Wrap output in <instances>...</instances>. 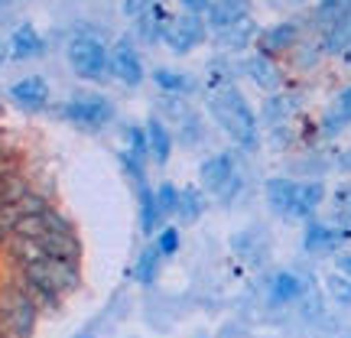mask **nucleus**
<instances>
[{
    "mask_svg": "<svg viewBox=\"0 0 351 338\" xmlns=\"http://www.w3.org/2000/svg\"><path fill=\"white\" fill-rule=\"evenodd\" d=\"M208 114L212 121H218V127L225 130L228 137L238 143L241 150H257L261 147V134H257V114L254 108L244 101L238 88H215L212 98H208Z\"/></svg>",
    "mask_w": 351,
    "mask_h": 338,
    "instance_id": "f257e3e1",
    "label": "nucleus"
},
{
    "mask_svg": "<svg viewBox=\"0 0 351 338\" xmlns=\"http://www.w3.org/2000/svg\"><path fill=\"white\" fill-rule=\"evenodd\" d=\"M36 300L26 293V287L20 283V276L13 274L3 287H0V332L7 338H33L39 322Z\"/></svg>",
    "mask_w": 351,
    "mask_h": 338,
    "instance_id": "f03ea898",
    "label": "nucleus"
},
{
    "mask_svg": "<svg viewBox=\"0 0 351 338\" xmlns=\"http://www.w3.org/2000/svg\"><path fill=\"white\" fill-rule=\"evenodd\" d=\"M65 59L72 65V72L85 82H95V85H104L111 75V52L101 46V39L95 36H75L69 46H65Z\"/></svg>",
    "mask_w": 351,
    "mask_h": 338,
    "instance_id": "7ed1b4c3",
    "label": "nucleus"
},
{
    "mask_svg": "<svg viewBox=\"0 0 351 338\" xmlns=\"http://www.w3.org/2000/svg\"><path fill=\"white\" fill-rule=\"evenodd\" d=\"M199 179L205 192H212L218 202H234L244 189V176L238 173V163L231 153H215L199 169Z\"/></svg>",
    "mask_w": 351,
    "mask_h": 338,
    "instance_id": "20e7f679",
    "label": "nucleus"
},
{
    "mask_svg": "<svg viewBox=\"0 0 351 338\" xmlns=\"http://www.w3.org/2000/svg\"><path fill=\"white\" fill-rule=\"evenodd\" d=\"M69 121V124L75 127H85V130H101V127H108L114 121V104L104 95H88V91H78L72 98L62 104V111H59Z\"/></svg>",
    "mask_w": 351,
    "mask_h": 338,
    "instance_id": "39448f33",
    "label": "nucleus"
},
{
    "mask_svg": "<svg viewBox=\"0 0 351 338\" xmlns=\"http://www.w3.org/2000/svg\"><path fill=\"white\" fill-rule=\"evenodd\" d=\"M23 274L29 276V280L43 283V287H49L52 293H59V296H69V293L78 289V283H82L78 263L56 261V257H46V261H39L36 267H26Z\"/></svg>",
    "mask_w": 351,
    "mask_h": 338,
    "instance_id": "423d86ee",
    "label": "nucleus"
},
{
    "mask_svg": "<svg viewBox=\"0 0 351 338\" xmlns=\"http://www.w3.org/2000/svg\"><path fill=\"white\" fill-rule=\"evenodd\" d=\"M163 43L173 52H179V56L192 52L199 43H205V16H199V13H179V16H173L169 26H166Z\"/></svg>",
    "mask_w": 351,
    "mask_h": 338,
    "instance_id": "0eeeda50",
    "label": "nucleus"
},
{
    "mask_svg": "<svg viewBox=\"0 0 351 338\" xmlns=\"http://www.w3.org/2000/svg\"><path fill=\"white\" fill-rule=\"evenodd\" d=\"M111 75L130 88L140 85V82L147 78V69H143V59H140L137 46H134L127 36H121L111 46Z\"/></svg>",
    "mask_w": 351,
    "mask_h": 338,
    "instance_id": "6e6552de",
    "label": "nucleus"
},
{
    "mask_svg": "<svg viewBox=\"0 0 351 338\" xmlns=\"http://www.w3.org/2000/svg\"><path fill=\"white\" fill-rule=\"evenodd\" d=\"M302 43V26L296 20H283V23L267 26L261 36H257V52L263 56H289Z\"/></svg>",
    "mask_w": 351,
    "mask_h": 338,
    "instance_id": "1a4fd4ad",
    "label": "nucleus"
},
{
    "mask_svg": "<svg viewBox=\"0 0 351 338\" xmlns=\"http://www.w3.org/2000/svg\"><path fill=\"white\" fill-rule=\"evenodd\" d=\"M10 101L26 114L46 111V104H49V85H46V78L26 75V78H20V82H13Z\"/></svg>",
    "mask_w": 351,
    "mask_h": 338,
    "instance_id": "9d476101",
    "label": "nucleus"
},
{
    "mask_svg": "<svg viewBox=\"0 0 351 338\" xmlns=\"http://www.w3.org/2000/svg\"><path fill=\"white\" fill-rule=\"evenodd\" d=\"M244 20H251V0H212L205 10V26H212L215 33L231 29Z\"/></svg>",
    "mask_w": 351,
    "mask_h": 338,
    "instance_id": "9b49d317",
    "label": "nucleus"
},
{
    "mask_svg": "<svg viewBox=\"0 0 351 338\" xmlns=\"http://www.w3.org/2000/svg\"><path fill=\"white\" fill-rule=\"evenodd\" d=\"M7 49L16 62H29V59H39L46 52V39L39 36V29L33 23H20L7 39Z\"/></svg>",
    "mask_w": 351,
    "mask_h": 338,
    "instance_id": "f8f14e48",
    "label": "nucleus"
},
{
    "mask_svg": "<svg viewBox=\"0 0 351 338\" xmlns=\"http://www.w3.org/2000/svg\"><path fill=\"white\" fill-rule=\"evenodd\" d=\"M241 69H244V75L251 78L257 88H263V91H276L280 88V69H276V62L270 59V56H263V52H254V56H247L244 62H241Z\"/></svg>",
    "mask_w": 351,
    "mask_h": 338,
    "instance_id": "ddd939ff",
    "label": "nucleus"
},
{
    "mask_svg": "<svg viewBox=\"0 0 351 338\" xmlns=\"http://www.w3.org/2000/svg\"><path fill=\"white\" fill-rule=\"evenodd\" d=\"M296 186H300V182H293V179H287V176H274V179H267V186H263V195H267V205H270V212L293 218Z\"/></svg>",
    "mask_w": 351,
    "mask_h": 338,
    "instance_id": "4468645a",
    "label": "nucleus"
},
{
    "mask_svg": "<svg viewBox=\"0 0 351 338\" xmlns=\"http://www.w3.org/2000/svg\"><path fill=\"white\" fill-rule=\"evenodd\" d=\"M341 241V231L339 228L326 225V221H309L306 225V238H302V248L309 254H328L335 251Z\"/></svg>",
    "mask_w": 351,
    "mask_h": 338,
    "instance_id": "2eb2a0df",
    "label": "nucleus"
},
{
    "mask_svg": "<svg viewBox=\"0 0 351 338\" xmlns=\"http://www.w3.org/2000/svg\"><path fill=\"white\" fill-rule=\"evenodd\" d=\"M147 143H150V160L156 166H166L169 156H173V134L169 127L160 121V117H150L147 121Z\"/></svg>",
    "mask_w": 351,
    "mask_h": 338,
    "instance_id": "dca6fc26",
    "label": "nucleus"
},
{
    "mask_svg": "<svg viewBox=\"0 0 351 338\" xmlns=\"http://www.w3.org/2000/svg\"><path fill=\"white\" fill-rule=\"evenodd\" d=\"M296 111H300V95H293V91H274L270 98L263 101V121L274 127L287 124Z\"/></svg>",
    "mask_w": 351,
    "mask_h": 338,
    "instance_id": "f3484780",
    "label": "nucleus"
},
{
    "mask_svg": "<svg viewBox=\"0 0 351 338\" xmlns=\"http://www.w3.org/2000/svg\"><path fill=\"white\" fill-rule=\"evenodd\" d=\"M326 199V186L313 179V182H300L296 186V202H293V218H302V221H309V215L322 205Z\"/></svg>",
    "mask_w": 351,
    "mask_h": 338,
    "instance_id": "a211bd4d",
    "label": "nucleus"
},
{
    "mask_svg": "<svg viewBox=\"0 0 351 338\" xmlns=\"http://www.w3.org/2000/svg\"><path fill=\"white\" fill-rule=\"evenodd\" d=\"M270 302L274 306H287V302H296L302 296V280L289 270H280V274L270 276Z\"/></svg>",
    "mask_w": 351,
    "mask_h": 338,
    "instance_id": "6ab92c4d",
    "label": "nucleus"
},
{
    "mask_svg": "<svg viewBox=\"0 0 351 338\" xmlns=\"http://www.w3.org/2000/svg\"><path fill=\"white\" fill-rule=\"evenodd\" d=\"M257 23H254V16L251 20H244V23L238 26H231V29H221V33H215V43L221 46V49H231V52H238L244 49V46H251V43H257Z\"/></svg>",
    "mask_w": 351,
    "mask_h": 338,
    "instance_id": "aec40b11",
    "label": "nucleus"
},
{
    "mask_svg": "<svg viewBox=\"0 0 351 338\" xmlns=\"http://www.w3.org/2000/svg\"><path fill=\"white\" fill-rule=\"evenodd\" d=\"M169 20H173V16H169V13L156 3V7H150V10L137 20V36L143 39V43H160V39L166 36V26H169Z\"/></svg>",
    "mask_w": 351,
    "mask_h": 338,
    "instance_id": "412c9836",
    "label": "nucleus"
},
{
    "mask_svg": "<svg viewBox=\"0 0 351 338\" xmlns=\"http://www.w3.org/2000/svg\"><path fill=\"white\" fill-rule=\"evenodd\" d=\"M202 212H205V192L195 186H186V189H179V221L182 225H195L202 218Z\"/></svg>",
    "mask_w": 351,
    "mask_h": 338,
    "instance_id": "4be33fe9",
    "label": "nucleus"
},
{
    "mask_svg": "<svg viewBox=\"0 0 351 338\" xmlns=\"http://www.w3.org/2000/svg\"><path fill=\"white\" fill-rule=\"evenodd\" d=\"M153 82L160 85L163 95H179V98H186L189 91L195 88V82L182 72H176V69H153Z\"/></svg>",
    "mask_w": 351,
    "mask_h": 338,
    "instance_id": "5701e85b",
    "label": "nucleus"
},
{
    "mask_svg": "<svg viewBox=\"0 0 351 338\" xmlns=\"http://www.w3.org/2000/svg\"><path fill=\"white\" fill-rule=\"evenodd\" d=\"M348 13H351V0H319V7H315V26L328 29V26H335L339 20H345Z\"/></svg>",
    "mask_w": 351,
    "mask_h": 338,
    "instance_id": "b1692460",
    "label": "nucleus"
},
{
    "mask_svg": "<svg viewBox=\"0 0 351 338\" xmlns=\"http://www.w3.org/2000/svg\"><path fill=\"white\" fill-rule=\"evenodd\" d=\"M348 39H351V13L345 20H339L335 26L322 29V49H326V56H339L348 46Z\"/></svg>",
    "mask_w": 351,
    "mask_h": 338,
    "instance_id": "393cba45",
    "label": "nucleus"
},
{
    "mask_svg": "<svg viewBox=\"0 0 351 338\" xmlns=\"http://www.w3.org/2000/svg\"><path fill=\"white\" fill-rule=\"evenodd\" d=\"M160 261H163V254L156 251V244H150V248H143V254H140V261H137V270H134V276H137V280L143 283V287H150L153 280H156Z\"/></svg>",
    "mask_w": 351,
    "mask_h": 338,
    "instance_id": "a878e982",
    "label": "nucleus"
},
{
    "mask_svg": "<svg viewBox=\"0 0 351 338\" xmlns=\"http://www.w3.org/2000/svg\"><path fill=\"white\" fill-rule=\"evenodd\" d=\"M289 56H293V65H296V69H313V65L326 56V49H322V39H315V43H306V39H302Z\"/></svg>",
    "mask_w": 351,
    "mask_h": 338,
    "instance_id": "bb28decb",
    "label": "nucleus"
},
{
    "mask_svg": "<svg viewBox=\"0 0 351 338\" xmlns=\"http://www.w3.org/2000/svg\"><path fill=\"white\" fill-rule=\"evenodd\" d=\"M124 140H127V153L137 156V160H150V143H147V127H124Z\"/></svg>",
    "mask_w": 351,
    "mask_h": 338,
    "instance_id": "cd10ccee",
    "label": "nucleus"
},
{
    "mask_svg": "<svg viewBox=\"0 0 351 338\" xmlns=\"http://www.w3.org/2000/svg\"><path fill=\"white\" fill-rule=\"evenodd\" d=\"M156 205H160L163 218L179 215V189H176L173 182H160V186H156Z\"/></svg>",
    "mask_w": 351,
    "mask_h": 338,
    "instance_id": "c85d7f7f",
    "label": "nucleus"
},
{
    "mask_svg": "<svg viewBox=\"0 0 351 338\" xmlns=\"http://www.w3.org/2000/svg\"><path fill=\"white\" fill-rule=\"evenodd\" d=\"M179 228H163V231H160V234H156V241H153V244H156V251L163 254V257H173L176 251H179Z\"/></svg>",
    "mask_w": 351,
    "mask_h": 338,
    "instance_id": "c756f323",
    "label": "nucleus"
},
{
    "mask_svg": "<svg viewBox=\"0 0 351 338\" xmlns=\"http://www.w3.org/2000/svg\"><path fill=\"white\" fill-rule=\"evenodd\" d=\"M328 293L335 296L339 302H351V276H341V274H332L326 280Z\"/></svg>",
    "mask_w": 351,
    "mask_h": 338,
    "instance_id": "7c9ffc66",
    "label": "nucleus"
},
{
    "mask_svg": "<svg viewBox=\"0 0 351 338\" xmlns=\"http://www.w3.org/2000/svg\"><path fill=\"white\" fill-rule=\"evenodd\" d=\"M150 7H156V0H124V16L140 20V16L150 10Z\"/></svg>",
    "mask_w": 351,
    "mask_h": 338,
    "instance_id": "2f4dec72",
    "label": "nucleus"
},
{
    "mask_svg": "<svg viewBox=\"0 0 351 338\" xmlns=\"http://www.w3.org/2000/svg\"><path fill=\"white\" fill-rule=\"evenodd\" d=\"M335 114H339V117L345 121V124L351 121V85L345 88V91L339 95V101H335Z\"/></svg>",
    "mask_w": 351,
    "mask_h": 338,
    "instance_id": "473e14b6",
    "label": "nucleus"
},
{
    "mask_svg": "<svg viewBox=\"0 0 351 338\" xmlns=\"http://www.w3.org/2000/svg\"><path fill=\"white\" fill-rule=\"evenodd\" d=\"M16 173H20V169H16V160H10V156H3V153H0V186H3L10 176H16Z\"/></svg>",
    "mask_w": 351,
    "mask_h": 338,
    "instance_id": "72a5a7b5",
    "label": "nucleus"
},
{
    "mask_svg": "<svg viewBox=\"0 0 351 338\" xmlns=\"http://www.w3.org/2000/svg\"><path fill=\"white\" fill-rule=\"evenodd\" d=\"M179 3H182V7H186V13H205L208 10V3H212V0H179Z\"/></svg>",
    "mask_w": 351,
    "mask_h": 338,
    "instance_id": "f704fd0d",
    "label": "nucleus"
},
{
    "mask_svg": "<svg viewBox=\"0 0 351 338\" xmlns=\"http://www.w3.org/2000/svg\"><path fill=\"white\" fill-rule=\"evenodd\" d=\"M335 166H339L341 173H351V147H348V150H345V153H341L339 160H335Z\"/></svg>",
    "mask_w": 351,
    "mask_h": 338,
    "instance_id": "c9c22d12",
    "label": "nucleus"
},
{
    "mask_svg": "<svg viewBox=\"0 0 351 338\" xmlns=\"http://www.w3.org/2000/svg\"><path fill=\"white\" fill-rule=\"evenodd\" d=\"M339 274L341 276H351V254H341V257H339Z\"/></svg>",
    "mask_w": 351,
    "mask_h": 338,
    "instance_id": "e433bc0d",
    "label": "nucleus"
},
{
    "mask_svg": "<svg viewBox=\"0 0 351 338\" xmlns=\"http://www.w3.org/2000/svg\"><path fill=\"white\" fill-rule=\"evenodd\" d=\"M339 59H341V62H345V65H348V69H351V39H348V46H345V49L339 52Z\"/></svg>",
    "mask_w": 351,
    "mask_h": 338,
    "instance_id": "4c0bfd02",
    "label": "nucleus"
},
{
    "mask_svg": "<svg viewBox=\"0 0 351 338\" xmlns=\"http://www.w3.org/2000/svg\"><path fill=\"white\" fill-rule=\"evenodd\" d=\"M7 56H10V49H7V43H0V69H3V62H7Z\"/></svg>",
    "mask_w": 351,
    "mask_h": 338,
    "instance_id": "58836bf2",
    "label": "nucleus"
},
{
    "mask_svg": "<svg viewBox=\"0 0 351 338\" xmlns=\"http://www.w3.org/2000/svg\"><path fill=\"white\" fill-rule=\"evenodd\" d=\"M78 338H91V335H78Z\"/></svg>",
    "mask_w": 351,
    "mask_h": 338,
    "instance_id": "ea45409f",
    "label": "nucleus"
},
{
    "mask_svg": "<svg viewBox=\"0 0 351 338\" xmlns=\"http://www.w3.org/2000/svg\"><path fill=\"white\" fill-rule=\"evenodd\" d=\"M0 338H7V335H3V332H0Z\"/></svg>",
    "mask_w": 351,
    "mask_h": 338,
    "instance_id": "a19ab883",
    "label": "nucleus"
}]
</instances>
